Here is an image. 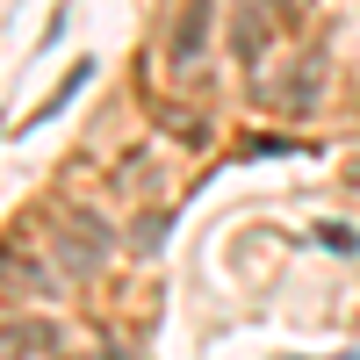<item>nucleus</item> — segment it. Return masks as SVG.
I'll use <instances>...</instances> for the list:
<instances>
[{"label": "nucleus", "mask_w": 360, "mask_h": 360, "mask_svg": "<svg viewBox=\"0 0 360 360\" xmlns=\"http://www.w3.org/2000/svg\"><path fill=\"white\" fill-rule=\"evenodd\" d=\"M51 332H44V324H8V332H0V353H37Z\"/></svg>", "instance_id": "obj_3"}, {"label": "nucleus", "mask_w": 360, "mask_h": 360, "mask_svg": "<svg viewBox=\"0 0 360 360\" xmlns=\"http://www.w3.org/2000/svg\"><path fill=\"white\" fill-rule=\"evenodd\" d=\"M339 360H360V353H339Z\"/></svg>", "instance_id": "obj_4"}, {"label": "nucleus", "mask_w": 360, "mask_h": 360, "mask_svg": "<svg viewBox=\"0 0 360 360\" xmlns=\"http://www.w3.org/2000/svg\"><path fill=\"white\" fill-rule=\"evenodd\" d=\"M101 252H108V231H101L94 217H72L65 231H58V259H65L72 274H94V266H101Z\"/></svg>", "instance_id": "obj_1"}, {"label": "nucleus", "mask_w": 360, "mask_h": 360, "mask_svg": "<svg viewBox=\"0 0 360 360\" xmlns=\"http://www.w3.org/2000/svg\"><path fill=\"white\" fill-rule=\"evenodd\" d=\"M202 29H209V0H188L180 37H173V58H180V65H188V58H202Z\"/></svg>", "instance_id": "obj_2"}]
</instances>
